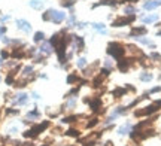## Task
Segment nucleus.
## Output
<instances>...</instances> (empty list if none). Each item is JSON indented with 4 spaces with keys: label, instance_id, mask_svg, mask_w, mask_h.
Here are the masks:
<instances>
[{
    "label": "nucleus",
    "instance_id": "obj_28",
    "mask_svg": "<svg viewBox=\"0 0 161 146\" xmlns=\"http://www.w3.org/2000/svg\"><path fill=\"white\" fill-rule=\"evenodd\" d=\"M94 29H97V30H100V31H103V29H104V25H103V24H94Z\"/></svg>",
    "mask_w": 161,
    "mask_h": 146
},
{
    "label": "nucleus",
    "instance_id": "obj_3",
    "mask_svg": "<svg viewBox=\"0 0 161 146\" xmlns=\"http://www.w3.org/2000/svg\"><path fill=\"white\" fill-rule=\"evenodd\" d=\"M49 127V122L48 121H45V122H42V124H39V125H36V127H33L31 130H29V131H25L24 133V136L25 137H36L39 133H42L45 128H48Z\"/></svg>",
    "mask_w": 161,
    "mask_h": 146
},
{
    "label": "nucleus",
    "instance_id": "obj_5",
    "mask_svg": "<svg viewBox=\"0 0 161 146\" xmlns=\"http://www.w3.org/2000/svg\"><path fill=\"white\" fill-rule=\"evenodd\" d=\"M134 21V15H130V16H121V18H116L113 21V27H124V25H128Z\"/></svg>",
    "mask_w": 161,
    "mask_h": 146
},
{
    "label": "nucleus",
    "instance_id": "obj_10",
    "mask_svg": "<svg viewBox=\"0 0 161 146\" xmlns=\"http://www.w3.org/2000/svg\"><path fill=\"white\" fill-rule=\"evenodd\" d=\"M100 106H102V100L100 98H94L91 101V109L93 110H98V109H100Z\"/></svg>",
    "mask_w": 161,
    "mask_h": 146
},
{
    "label": "nucleus",
    "instance_id": "obj_9",
    "mask_svg": "<svg viewBox=\"0 0 161 146\" xmlns=\"http://www.w3.org/2000/svg\"><path fill=\"white\" fill-rule=\"evenodd\" d=\"M146 33V29L145 27H136V29H133L131 30V36H140V34H145Z\"/></svg>",
    "mask_w": 161,
    "mask_h": 146
},
{
    "label": "nucleus",
    "instance_id": "obj_14",
    "mask_svg": "<svg viewBox=\"0 0 161 146\" xmlns=\"http://www.w3.org/2000/svg\"><path fill=\"white\" fill-rule=\"evenodd\" d=\"M30 6L34 7V9H40V7H42V0H31Z\"/></svg>",
    "mask_w": 161,
    "mask_h": 146
},
{
    "label": "nucleus",
    "instance_id": "obj_12",
    "mask_svg": "<svg viewBox=\"0 0 161 146\" xmlns=\"http://www.w3.org/2000/svg\"><path fill=\"white\" fill-rule=\"evenodd\" d=\"M100 5H109V6H115V5H116V2H115V0H102V2L96 3L93 7H97V6H100Z\"/></svg>",
    "mask_w": 161,
    "mask_h": 146
},
{
    "label": "nucleus",
    "instance_id": "obj_31",
    "mask_svg": "<svg viewBox=\"0 0 161 146\" xmlns=\"http://www.w3.org/2000/svg\"><path fill=\"white\" fill-rule=\"evenodd\" d=\"M6 113H11V115H14V113H18V110H12V109H8V110H6Z\"/></svg>",
    "mask_w": 161,
    "mask_h": 146
},
{
    "label": "nucleus",
    "instance_id": "obj_30",
    "mask_svg": "<svg viewBox=\"0 0 161 146\" xmlns=\"http://www.w3.org/2000/svg\"><path fill=\"white\" fill-rule=\"evenodd\" d=\"M97 122H98V119H96V118H94V119H91V122L88 124V127H94Z\"/></svg>",
    "mask_w": 161,
    "mask_h": 146
},
{
    "label": "nucleus",
    "instance_id": "obj_2",
    "mask_svg": "<svg viewBox=\"0 0 161 146\" xmlns=\"http://www.w3.org/2000/svg\"><path fill=\"white\" fill-rule=\"evenodd\" d=\"M124 52H125V49L119 43H116V42H112V43L107 45V54L112 55L113 58H121Z\"/></svg>",
    "mask_w": 161,
    "mask_h": 146
},
{
    "label": "nucleus",
    "instance_id": "obj_22",
    "mask_svg": "<svg viewBox=\"0 0 161 146\" xmlns=\"http://www.w3.org/2000/svg\"><path fill=\"white\" fill-rule=\"evenodd\" d=\"M61 5L64 7H69V6H73V0H63Z\"/></svg>",
    "mask_w": 161,
    "mask_h": 146
},
{
    "label": "nucleus",
    "instance_id": "obj_25",
    "mask_svg": "<svg viewBox=\"0 0 161 146\" xmlns=\"http://www.w3.org/2000/svg\"><path fill=\"white\" fill-rule=\"evenodd\" d=\"M78 66H79V67H85V66H87V60H85V58H79Z\"/></svg>",
    "mask_w": 161,
    "mask_h": 146
},
{
    "label": "nucleus",
    "instance_id": "obj_34",
    "mask_svg": "<svg viewBox=\"0 0 161 146\" xmlns=\"http://www.w3.org/2000/svg\"><path fill=\"white\" fill-rule=\"evenodd\" d=\"M125 2H130V3H136L137 0H125Z\"/></svg>",
    "mask_w": 161,
    "mask_h": 146
},
{
    "label": "nucleus",
    "instance_id": "obj_4",
    "mask_svg": "<svg viewBox=\"0 0 161 146\" xmlns=\"http://www.w3.org/2000/svg\"><path fill=\"white\" fill-rule=\"evenodd\" d=\"M158 107H161V100L155 101L154 105H151L148 107H145L143 110H136V116H142V115H151V113H154L158 110Z\"/></svg>",
    "mask_w": 161,
    "mask_h": 146
},
{
    "label": "nucleus",
    "instance_id": "obj_17",
    "mask_svg": "<svg viewBox=\"0 0 161 146\" xmlns=\"http://www.w3.org/2000/svg\"><path fill=\"white\" fill-rule=\"evenodd\" d=\"M130 128H131V125H130V124H125V125H122V127L119 128V130H118V133H119V134H125L127 131H130Z\"/></svg>",
    "mask_w": 161,
    "mask_h": 146
},
{
    "label": "nucleus",
    "instance_id": "obj_20",
    "mask_svg": "<svg viewBox=\"0 0 161 146\" xmlns=\"http://www.w3.org/2000/svg\"><path fill=\"white\" fill-rule=\"evenodd\" d=\"M66 134H67V136H72V137H76V136H79V131L75 130V128H70V130L66 131Z\"/></svg>",
    "mask_w": 161,
    "mask_h": 146
},
{
    "label": "nucleus",
    "instance_id": "obj_32",
    "mask_svg": "<svg viewBox=\"0 0 161 146\" xmlns=\"http://www.w3.org/2000/svg\"><path fill=\"white\" fill-rule=\"evenodd\" d=\"M9 57V54L6 52V51H2V58H8Z\"/></svg>",
    "mask_w": 161,
    "mask_h": 146
},
{
    "label": "nucleus",
    "instance_id": "obj_35",
    "mask_svg": "<svg viewBox=\"0 0 161 146\" xmlns=\"http://www.w3.org/2000/svg\"><path fill=\"white\" fill-rule=\"evenodd\" d=\"M0 64H2V60H0Z\"/></svg>",
    "mask_w": 161,
    "mask_h": 146
},
{
    "label": "nucleus",
    "instance_id": "obj_27",
    "mask_svg": "<svg viewBox=\"0 0 161 146\" xmlns=\"http://www.w3.org/2000/svg\"><path fill=\"white\" fill-rule=\"evenodd\" d=\"M31 72H33V67H31V66H29V67L24 69V75H30Z\"/></svg>",
    "mask_w": 161,
    "mask_h": 146
},
{
    "label": "nucleus",
    "instance_id": "obj_18",
    "mask_svg": "<svg viewBox=\"0 0 161 146\" xmlns=\"http://www.w3.org/2000/svg\"><path fill=\"white\" fill-rule=\"evenodd\" d=\"M125 94V90L124 88H116V90H113V96L115 97H121V96H124Z\"/></svg>",
    "mask_w": 161,
    "mask_h": 146
},
{
    "label": "nucleus",
    "instance_id": "obj_26",
    "mask_svg": "<svg viewBox=\"0 0 161 146\" xmlns=\"http://www.w3.org/2000/svg\"><path fill=\"white\" fill-rule=\"evenodd\" d=\"M6 84H8V85H12V84H14V75H12V73L6 78Z\"/></svg>",
    "mask_w": 161,
    "mask_h": 146
},
{
    "label": "nucleus",
    "instance_id": "obj_36",
    "mask_svg": "<svg viewBox=\"0 0 161 146\" xmlns=\"http://www.w3.org/2000/svg\"><path fill=\"white\" fill-rule=\"evenodd\" d=\"M0 81H2V78H0Z\"/></svg>",
    "mask_w": 161,
    "mask_h": 146
},
{
    "label": "nucleus",
    "instance_id": "obj_11",
    "mask_svg": "<svg viewBox=\"0 0 161 146\" xmlns=\"http://www.w3.org/2000/svg\"><path fill=\"white\" fill-rule=\"evenodd\" d=\"M18 98L15 100V103H18V105H25L27 103V94H20V96H16Z\"/></svg>",
    "mask_w": 161,
    "mask_h": 146
},
{
    "label": "nucleus",
    "instance_id": "obj_33",
    "mask_svg": "<svg viewBox=\"0 0 161 146\" xmlns=\"http://www.w3.org/2000/svg\"><path fill=\"white\" fill-rule=\"evenodd\" d=\"M5 31H6V27H0V36H2Z\"/></svg>",
    "mask_w": 161,
    "mask_h": 146
},
{
    "label": "nucleus",
    "instance_id": "obj_1",
    "mask_svg": "<svg viewBox=\"0 0 161 146\" xmlns=\"http://www.w3.org/2000/svg\"><path fill=\"white\" fill-rule=\"evenodd\" d=\"M42 18H43V21H52V22L60 24L63 20H64V14H63V12H57V11H54V9H49L48 12H45L42 15Z\"/></svg>",
    "mask_w": 161,
    "mask_h": 146
},
{
    "label": "nucleus",
    "instance_id": "obj_24",
    "mask_svg": "<svg viewBox=\"0 0 161 146\" xmlns=\"http://www.w3.org/2000/svg\"><path fill=\"white\" fill-rule=\"evenodd\" d=\"M134 12H136V9H134L133 6H127V7H125V14H130V15H133Z\"/></svg>",
    "mask_w": 161,
    "mask_h": 146
},
{
    "label": "nucleus",
    "instance_id": "obj_7",
    "mask_svg": "<svg viewBox=\"0 0 161 146\" xmlns=\"http://www.w3.org/2000/svg\"><path fill=\"white\" fill-rule=\"evenodd\" d=\"M128 67H130L128 60H119V61H118V69H119L121 72H127Z\"/></svg>",
    "mask_w": 161,
    "mask_h": 146
},
{
    "label": "nucleus",
    "instance_id": "obj_23",
    "mask_svg": "<svg viewBox=\"0 0 161 146\" xmlns=\"http://www.w3.org/2000/svg\"><path fill=\"white\" fill-rule=\"evenodd\" d=\"M75 119H76V116H67V118L63 119V122H66V124H69V122H75Z\"/></svg>",
    "mask_w": 161,
    "mask_h": 146
},
{
    "label": "nucleus",
    "instance_id": "obj_21",
    "mask_svg": "<svg viewBox=\"0 0 161 146\" xmlns=\"http://www.w3.org/2000/svg\"><path fill=\"white\" fill-rule=\"evenodd\" d=\"M43 37H45V36H43V33H42V31H38V33L34 34V40H36V42H40Z\"/></svg>",
    "mask_w": 161,
    "mask_h": 146
},
{
    "label": "nucleus",
    "instance_id": "obj_16",
    "mask_svg": "<svg viewBox=\"0 0 161 146\" xmlns=\"http://www.w3.org/2000/svg\"><path fill=\"white\" fill-rule=\"evenodd\" d=\"M140 81H145V82L152 81V75H151V73H142V75H140Z\"/></svg>",
    "mask_w": 161,
    "mask_h": 146
},
{
    "label": "nucleus",
    "instance_id": "obj_29",
    "mask_svg": "<svg viewBox=\"0 0 161 146\" xmlns=\"http://www.w3.org/2000/svg\"><path fill=\"white\" fill-rule=\"evenodd\" d=\"M39 116V112H36V110H34V112H30L29 113V118H38Z\"/></svg>",
    "mask_w": 161,
    "mask_h": 146
},
{
    "label": "nucleus",
    "instance_id": "obj_19",
    "mask_svg": "<svg viewBox=\"0 0 161 146\" xmlns=\"http://www.w3.org/2000/svg\"><path fill=\"white\" fill-rule=\"evenodd\" d=\"M79 78H78V75H75V73H72L70 76H67V84H73V82H76Z\"/></svg>",
    "mask_w": 161,
    "mask_h": 146
},
{
    "label": "nucleus",
    "instance_id": "obj_15",
    "mask_svg": "<svg viewBox=\"0 0 161 146\" xmlns=\"http://www.w3.org/2000/svg\"><path fill=\"white\" fill-rule=\"evenodd\" d=\"M40 52H43V54H49V52H51V43H43L42 48H40Z\"/></svg>",
    "mask_w": 161,
    "mask_h": 146
},
{
    "label": "nucleus",
    "instance_id": "obj_6",
    "mask_svg": "<svg viewBox=\"0 0 161 146\" xmlns=\"http://www.w3.org/2000/svg\"><path fill=\"white\" fill-rule=\"evenodd\" d=\"M16 24H18V27H20L21 30H24V31H30L31 30V25L27 22V21H24V20H18Z\"/></svg>",
    "mask_w": 161,
    "mask_h": 146
},
{
    "label": "nucleus",
    "instance_id": "obj_13",
    "mask_svg": "<svg viewBox=\"0 0 161 146\" xmlns=\"http://www.w3.org/2000/svg\"><path fill=\"white\" fill-rule=\"evenodd\" d=\"M157 20H158V16H157V15L143 16V18H142V21H143V22H154V21H157Z\"/></svg>",
    "mask_w": 161,
    "mask_h": 146
},
{
    "label": "nucleus",
    "instance_id": "obj_8",
    "mask_svg": "<svg viewBox=\"0 0 161 146\" xmlns=\"http://www.w3.org/2000/svg\"><path fill=\"white\" fill-rule=\"evenodd\" d=\"M160 5H161V0H160V2H146L145 5H143V7L148 9V11H151V9H155V7H158Z\"/></svg>",
    "mask_w": 161,
    "mask_h": 146
}]
</instances>
